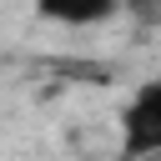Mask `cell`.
Returning <instances> with one entry per match:
<instances>
[{"label":"cell","instance_id":"1","mask_svg":"<svg viewBox=\"0 0 161 161\" xmlns=\"http://www.w3.org/2000/svg\"><path fill=\"white\" fill-rule=\"evenodd\" d=\"M121 156H161V80H141V91L121 111Z\"/></svg>","mask_w":161,"mask_h":161},{"label":"cell","instance_id":"2","mask_svg":"<svg viewBox=\"0 0 161 161\" xmlns=\"http://www.w3.org/2000/svg\"><path fill=\"white\" fill-rule=\"evenodd\" d=\"M35 15L55 25H101L116 15V0H35Z\"/></svg>","mask_w":161,"mask_h":161},{"label":"cell","instance_id":"3","mask_svg":"<svg viewBox=\"0 0 161 161\" xmlns=\"http://www.w3.org/2000/svg\"><path fill=\"white\" fill-rule=\"evenodd\" d=\"M116 10H126L141 30H156L161 25V0H116Z\"/></svg>","mask_w":161,"mask_h":161}]
</instances>
